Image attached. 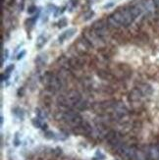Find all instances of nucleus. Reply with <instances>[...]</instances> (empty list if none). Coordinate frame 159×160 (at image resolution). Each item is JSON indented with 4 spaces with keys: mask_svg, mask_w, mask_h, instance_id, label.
Masks as SVG:
<instances>
[{
    "mask_svg": "<svg viewBox=\"0 0 159 160\" xmlns=\"http://www.w3.org/2000/svg\"><path fill=\"white\" fill-rule=\"evenodd\" d=\"M82 99V95L77 89H70L65 94L60 95L57 98V102L60 106L68 109H73L75 105Z\"/></svg>",
    "mask_w": 159,
    "mask_h": 160,
    "instance_id": "1",
    "label": "nucleus"
},
{
    "mask_svg": "<svg viewBox=\"0 0 159 160\" xmlns=\"http://www.w3.org/2000/svg\"><path fill=\"white\" fill-rule=\"evenodd\" d=\"M41 81H42V83L46 87L47 90H49L52 93L58 92V90H60L64 87L63 82L59 79L58 75L52 72H45Z\"/></svg>",
    "mask_w": 159,
    "mask_h": 160,
    "instance_id": "2",
    "label": "nucleus"
},
{
    "mask_svg": "<svg viewBox=\"0 0 159 160\" xmlns=\"http://www.w3.org/2000/svg\"><path fill=\"white\" fill-rule=\"evenodd\" d=\"M111 16L121 27H129L135 21V16L130 8H122L114 12Z\"/></svg>",
    "mask_w": 159,
    "mask_h": 160,
    "instance_id": "3",
    "label": "nucleus"
},
{
    "mask_svg": "<svg viewBox=\"0 0 159 160\" xmlns=\"http://www.w3.org/2000/svg\"><path fill=\"white\" fill-rule=\"evenodd\" d=\"M61 119L74 129L78 128L80 125L84 122L82 117L78 112H76L75 109H68L64 111V112L61 114Z\"/></svg>",
    "mask_w": 159,
    "mask_h": 160,
    "instance_id": "4",
    "label": "nucleus"
},
{
    "mask_svg": "<svg viewBox=\"0 0 159 160\" xmlns=\"http://www.w3.org/2000/svg\"><path fill=\"white\" fill-rule=\"evenodd\" d=\"M137 147L135 144H126L123 143L122 147L119 148V150L116 152L117 154H119L121 156V158H123L124 160H133L136 150H137Z\"/></svg>",
    "mask_w": 159,
    "mask_h": 160,
    "instance_id": "5",
    "label": "nucleus"
},
{
    "mask_svg": "<svg viewBox=\"0 0 159 160\" xmlns=\"http://www.w3.org/2000/svg\"><path fill=\"white\" fill-rule=\"evenodd\" d=\"M84 38L88 41L89 43L92 45V47L94 46H100L102 44V38L100 37H98L93 31L92 32H86L84 33Z\"/></svg>",
    "mask_w": 159,
    "mask_h": 160,
    "instance_id": "6",
    "label": "nucleus"
},
{
    "mask_svg": "<svg viewBox=\"0 0 159 160\" xmlns=\"http://www.w3.org/2000/svg\"><path fill=\"white\" fill-rule=\"evenodd\" d=\"M74 132H75V134H78V135L91 136L92 134V127L88 122L84 121L78 128H75Z\"/></svg>",
    "mask_w": 159,
    "mask_h": 160,
    "instance_id": "7",
    "label": "nucleus"
},
{
    "mask_svg": "<svg viewBox=\"0 0 159 160\" xmlns=\"http://www.w3.org/2000/svg\"><path fill=\"white\" fill-rule=\"evenodd\" d=\"M92 31L97 34L98 37L101 38L103 37H105L107 34V29H106V24L103 22L102 20L100 21H96L92 25Z\"/></svg>",
    "mask_w": 159,
    "mask_h": 160,
    "instance_id": "8",
    "label": "nucleus"
},
{
    "mask_svg": "<svg viewBox=\"0 0 159 160\" xmlns=\"http://www.w3.org/2000/svg\"><path fill=\"white\" fill-rule=\"evenodd\" d=\"M68 66L70 67L72 70L74 71H79L81 70V69H82V67H84L85 65V62H82L81 58L79 57H72L68 60L67 62Z\"/></svg>",
    "mask_w": 159,
    "mask_h": 160,
    "instance_id": "9",
    "label": "nucleus"
},
{
    "mask_svg": "<svg viewBox=\"0 0 159 160\" xmlns=\"http://www.w3.org/2000/svg\"><path fill=\"white\" fill-rule=\"evenodd\" d=\"M57 75H58L59 79L61 80V82H63L64 86L66 83H68V82L71 81V79L73 78V75H72L71 71H69L66 68H61Z\"/></svg>",
    "mask_w": 159,
    "mask_h": 160,
    "instance_id": "10",
    "label": "nucleus"
},
{
    "mask_svg": "<svg viewBox=\"0 0 159 160\" xmlns=\"http://www.w3.org/2000/svg\"><path fill=\"white\" fill-rule=\"evenodd\" d=\"M148 158L150 160H159V144H150L147 147Z\"/></svg>",
    "mask_w": 159,
    "mask_h": 160,
    "instance_id": "11",
    "label": "nucleus"
},
{
    "mask_svg": "<svg viewBox=\"0 0 159 160\" xmlns=\"http://www.w3.org/2000/svg\"><path fill=\"white\" fill-rule=\"evenodd\" d=\"M143 97V94L140 90L139 88H136L134 89L131 90V92L129 94V100L132 102H140Z\"/></svg>",
    "mask_w": 159,
    "mask_h": 160,
    "instance_id": "12",
    "label": "nucleus"
},
{
    "mask_svg": "<svg viewBox=\"0 0 159 160\" xmlns=\"http://www.w3.org/2000/svg\"><path fill=\"white\" fill-rule=\"evenodd\" d=\"M77 32V29H75V28H72V29H68L67 31L62 32L59 38H58V40L60 43H63L65 40L67 39H70L71 38H73L75 36V33Z\"/></svg>",
    "mask_w": 159,
    "mask_h": 160,
    "instance_id": "13",
    "label": "nucleus"
},
{
    "mask_svg": "<svg viewBox=\"0 0 159 160\" xmlns=\"http://www.w3.org/2000/svg\"><path fill=\"white\" fill-rule=\"evenodd\" d=\"M97 76L101 80L108 81V82H114L117 79L111 72H108L106 70H98L97 71Z\"/></svg>",
    "mask_w": 159,
    "mask_h": 160,
    "instance_id": "14",
    "label": "nucleus"
},
{
    "mask_svg": "<svg viewBox=\"0 0 159 160\" xmlns=\"http://www.w3.org/2000/svg\"><path fill=\"white\" fill-rule=\"evenodd\" d=\"M147 159H149L148 153H147V149L137 148L133 160H147Z\"/></svg>",
    "mask_w": 159,
    "mask_h": 160,
    "instance_id": "15",
    "label": "nucleus"
},
{
    "mask_svg": "<svg viewBox=\"0 0 159 160\" xmlns=\"http://www.w3.org/2000/svg\"><path fill=\"white\" fill-rule=\"evenodd\" d=\"M142 4L143 6L144 10H147L149 13H153L156 9V5L153 0H143V2Z\"/></svg>",
    "mask_w": 159,
    "mask_h": 160,
    "instance_id": "16",
    "label": "nucleus"
},
{
    "mask_svg": "<svg viewBox=\"0 0 159 160\" xmlns=\"http://www.w3.org/2000/svg\"><path fill=\"white\" fill-rule=\"evenodd\" d=\"M87 108H88V102L85 99H81L77 104H76L73 109L77 110V111H85Z\"/></svg>",
    "mask_w": 159,
    "mask_h": 160,
    "instance_id": "17",
    "label": "nucleus"
},
{
    "mask_svg": "<svg viewBox=\"0 0 159 160\" xmlns=\"http://www.w3.org/2000/svg\"><path fill=\"white\" fill-rule=\"evenodd\" d=\"M140 90L142 92V93L143 94V96H148L152 93V88H151L147 83H142V85L140 86Z\"/></svg>",
    "mask_w": 159,
    "mask_h": 160,
    "instance_id": "18",
    "label": "nucleus"
},
{
    "mask_svg": "<svg viewBox=\"0 0 159 160\" xmlns=\"http://www.w3.org/2000/svg\"><path fill=\"white\" fill-rule=\"evenodd\" d=\"M118 133H117L116 131H114V130H110L108 133L106 134V136H105V138H104V140H105V142H108V143H110L112 141H114L115 138L118 137Z\"/></svg>",
    "mask_w": 159,
    "mask_h": 160,
    "instance_id": "19",
    "label": "nucleus"
},
{
    "mask_svg": "<svg viewBox=\"0 0 159 160\" xmlns=\"http://www.w3.org/2000/svg\"><path fill=\"white\" fill-rule=\"evenodd\" d=\"M46 61H47V57H46V55H44V54L37 55V58L34 59V62H36V64L37 66H43V65H45Z\"/></svg>",
    "mask_w": 159,
    "mask_h": 160,
    "instance_id": "20",
    "label": "nucleus"
},
{
    "mask_svg": "<svg viewBox=\"0 0 159 160\" xmlns=\"http://www.w3.org/2000/svg\"><path fill=\"white\" fill-rule=\"evenodd\" d=\"M46 40H47V38L44 37V36H39L38 38H37V42H36V46L37 47V48H42L43 46H44V44L46 43Z\"/></svg>",
    "mask_w": 159,
    "mask_h": 160,
    "instance_id": "21",
    "label": "nucleus"
},
{
    "mask_svg": "<svg viewBox=\"0 0 159 160\" xmlns=\"http://www.w3.org/2000/svg\"><path fill=\"white\" fill-rule=\"evenodd\" d=\"M37 17H38V16L37 15V16H34V17H32V18L27 19V20L25 21V25H26V27H27V28H32V27L34 26V24H36V22H37Z\"/></svg>",
    "mask_w": 159,
    "mask_h": 160,
    "instance_id": "22",
    "label": "nucleus"
},
{
    "mask_svg": "<svg viewBox=\"0 0 159 160\" xmlns=\"http://www.w3.org/2000/svg\"><path fill=\"white\" fill-rule=\"evenodd\" d=\"M102 92H104V93H107V94H112L114 93L115 92V89L112 88V87H110V86H103L102 87Z\"/></svg>",
    "mask_w": 159,
    "mask_h": 160,
    "instance_id": "23",
    "label": "nucleus"
},
{
    "mask_svg": "<svg viewBox=\"0 0 159 160\" xmlns=\"http://www.w3.org/2000/svg\"><path fill=\"white\" fill-rule=\"evenodd\" d=\"M67 24H68V20L66 19V18H61L59 21H58V23H57V25H58V28H64V27H66L67 26Z\"/></svg>",
    "mask_w": 159,
    "mask_h": 160,
    "instance_id": "24",
    "label": "nucleus"
},
{
    "mask_svg": "<svg viewBox=\"0 0 159 160\" xmlns=\"http://www.w3.org/2000/svg\"><path fill=\"white\" fill-rule=\"evenodd\" d=\"M93 16H94V12L93 11H88V12H87L84 15V21L86 22V21L91 20Z\"/></svg>",
    "mask_w": 159,
    "mask_h": 160,
    "instance_id": "25",
    "label": "nucleus"
},
{
    "mask_svg": "<svg viewBox=\"0 0 159 160\" xmlns=\"http://www.w3.org/2000/svg\"><path fill=\"white\" fill-rule=\"evenodd\" d=\"M7 58H8V50L4 49L2 50V54H1V64L4 63V61H6Z\"/></svg>",
    "mask_w": 159,
    "mask_h": 160,
    "instance_id": "26",
    "label": "nucleus"
},
{
    "mask_svg": "<svg viewBox=\"0 0 159 160\" xmlns=\"http://www.w3.org/2000/svg\"><path fill=\"white\" fill-rule=\"evenodd\" d=\"M65 11V7H61V8H57L56 12L54 13V17H58L59 15H61L62 13Z\"/></svg>",
    "mask_w": 159,
    "mask_h": 160,
    "instance_id": "27",
    "label": "nucleus"
},
{
    "mask_svg": "<svg viewBox=\"0 0 159 160\" xmlns=\"http://www.w3.org/2000/svg\"><path fill=\"white\" fill-rule=\"evenodd\" d=\"M37 7L34 6V5H31V6H29V8H27V13L29 14H32V13H34L37 11Z\"/></svg>",
    "mask_w": 159,
    "mask_h": 160,
    "instance_id": "28",
    "label": "nucleus"
},
{
    "mask_svg": "<svg viewBox=\"0 0 159 160\" xmlns=\"http://www.w3.org/2000/svg\"><path fill=\"white\" fill-rule=\"evenodd\" d=\"M14 68H15V66H14V64L9 65L8 67H7V68L5 69V72H4V73H6V74H10V73L14 70Z\"/></svg>",
    "mask_w": 159,
    "mask_h": 160,
    "instance_id": "29",
    "label": "nucleus"
},
{
    "mask_svg": "<svg viewBox=\"0 0 159 160\" xmlns=\"http://www.w3.org/2000/svg\"><path fill=\"white\" fill-rule=\"evenodd\" d=\"M36 111H37V115H38V117H39V118H45V117H46V115L43 113V111H42V110L37 109Z\"/></svg>",
    "mask_w": 159,
    "mask_h": 160,
    "instance_id": "30",
    "label": "nucleus"
},
{
    "mask_svg": "<svg viewBox=\"0 0 159 160\" xmlns=\"http://www.w3.org/2000/svg\"><path fill=\"white\" fill-rule=\"evenodd\" d=\"M26 50H23L22 52H20L18 55H17V60H21V59H22L24 56H25V55H26Z\"/></svg>",
    "mask_w": 159,
    "mask_h": 160,
    "instance_id": "31",
    "label": "nucleus"
},
{
    "mask_svg": "<svg viewBox=\"0 0 159 160\" xmlns=\"http://www.w3.org/2000/svg\"><path fill=\"white\" fill-rule=\"evenodd\" d=\"M32 124L36 126L37 128H39V127H41V124H40V122H39V120L38 119H33L32 120Z\"/></svg>",
    "mask_w": 159,
    "mask_h": 160,
    "instance_id": "32",
    "label": "nucleus"
},
{
    "mask_svg": "<svg viewBox=\"0 0 159 160\" xmlns=\"http://www.w3.org/2000/svg\"><path fill=\"white\" fill-rule=\"evenodd\" d=\"M45 137L47 138H54V133H52V132H46V133H45Z\"/></svg>",
    "mask_w": 159,
    "mask_h": 160,
    "instance_id": "33",
    "label": "nucleus"
},
{
    "mask_svg": "<svg viewBox=\"0 0 159 160\" xmlns=\"http://www.w3.org/2000/svg\"><path fill=\"white\" fill-rule=\"evenodd\" d=\"M9 79V74H2L1 75V81L2 82H4V81H7V80H8Z\"/></svg>",
    "mask_w": 159,
    "mask_h": 160,
    "instance_id": "34",
    "label": "nucleus"
},
{
    "mask_svg": "<svg viewBox=\"0 0 159 160\" xmlns=\"http://www.w3.org/2000/svg\"><path fill=\"white\" fill-rule=\"evenodd\" d=\"M114 5H115V3L114 2H111V3H108V4L104 5V7H103V8H104V9H108V8H111V7L114 6Z\"/></svg>",
    "mask_w": 159,
    "mask_h": 160,
    "instance_id": "35",
    "label": "nucleus"
},
{
    "mask_svg": "<svg viewBox=\"0 0 159 160\" xmlns=\"http://www.w3.org/2000/svg\"><path fill=\"white\" fill-rule=\"evenodd\" d=\"M14 2H15V0H6V5L12 6L14 4Z\"/></svg>",
    "mask_w": 159,
    "mask_h": 160,
    "instance_id": "36",
    "label": "nucleus"
},
{
    "mask_svg": "<svg viewBox=\"0 0 159 160\" xmlns=\"http://www.w3.org/2000/svg\"><path fill=\"white\" fill-rule=\"evenodd\" d=\"M24 3H25V0H22V3H20V11H22L24 8Z\"/></svg>",
    "mask_w": 159,
    "mask_h": 160,
    "instance_id": "37",
    "label": "nucleus"
},
{
    "mask_svg": "<svg viewBox=\"0 0 159 160\" xmlns=\"http://www.w3.org/2000/svg\"><path fill=\"white\" fill-rule=\"evenodd\" d=\"M24 92H25V90H24V88H22V89H19L18 94H19V95H23V94H24Z\"/></svg>",
    "mask_w": 159,
    "mask_h": 160,
    "instance_id": "38",
    "label": "nucleus"
},
{
    "mask_svg": "<svg viewBox=\"0 0 159 160\" xmlns=\"http://www.w3.org/2000/svg\"><path fill=\"white\" fill-rule=\"evenodd\" d=\"M71 2H72V5L75 6V5H77V4H78L79 0H71Z\"/></svg>",
    "mask_w": 159,
    "mask_h": 160,
    "instance_id": "39",
    "label": "nucleus"
},
{
    "mask_svg": "<svg viewBox=\"0 0 159 160\" xmlns=\"http://www.w3.org/2000/svg\"><path fill=\"white\" fill-rule=\"evenodd\" d=\"M155 5H156V8H159V0H153Z\"/></svg>",
    "mask_w": 159,
    "mask_h": 160,
    "instance_id": "40",
    "label": "nucleus"
}]
</instances>
